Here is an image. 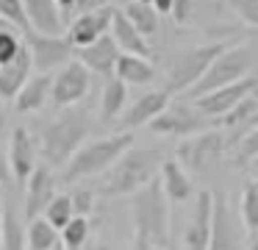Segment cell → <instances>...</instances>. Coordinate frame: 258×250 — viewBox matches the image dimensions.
<instances>
[{
  "instance_id": "e575fe53",
  "label": "cell",
  "mask_w": 258,
  "mask_h": 250,
  "mask_svg": "<svg viewBox=\"0 0 258 250\" xmlns=\"http://www.w3.org/2000/svg\"><path fill=\"white\" fill-rule=\"evenodd\" d=\"M255 159H258V128L252 133H247V136L239 142V150H236V164L247 167L250 161H255Z\"/></svg>"
},
{
  "instance_id": "4fadbf2b",
  "label": "cell",
  "mask_w": 258,
  "mask_h": 250,
  "mask_svg": "<svg viewBox=\"0 0 258 250\" xmlns=\"http://www.w3.org/2000/svg\"><path fill=\"white\" fill-rule=\"evenodd\" d=\"M114 6L100 11H89V14H78L73 22H70L67 31V42L73 44V50H84L89 44H95L97 39H103L108 31H111V20H114Z\"/></svg>"
},
{
  "instance_id": "7c38bea8",
  "label": "cell",
  "mask_w": 258,
  "mask_h": 250,
  "mask_svg": "<svg viewBox=\"0 0 258 250\" xmlns=\"http://www.w3.org/2000/svg\"><path fill=\"white\" fill-rule=\"evenodd\" d=\"M6 159H9L12 181L17 183V186H25L28 178L34 175V170H36V144H34V136H31L23 125H17L12 131Z\"/></svg>"
},
{
  "instance_id": "7bdbcfd3",
  "label": "cell",
  "mask_w": 258,
  "mask_h": 250,
  "mask_svg": "<svg viewBox=\"0 0 258 250\" xmlns=\"http://www.w3.org/2000/svg\"><path fill=\"white\" fill-rule=\"evenodd\" d=\"M84 250H114L111 244H106V242H92L89 247H84Z\"/></svg>"
},
{
  "instance_id": "484cf974",
  "label": "cell",
  "mask_w": 258,
  "mask_h": 250,
  "mask_svg": "<svg viewBox=\"0 0 258 250\" xmlns=\"http://www.w3.org/2000/svg\"><path fill=\"white\" fill-rule=\"evenodd\" d=\"M125 14V20L131 22V25L136 28V31L142 33V36H153V33L158 31V14L156 9H153L150 3H142V0H131V3H125V9H119Z\"/></svg>"
},
{
  "instance_id": "e0dca14e",
  "label": "cell",
  "mask_w": 258,
  "mask_h": 250,
  "mask_svg": "<svg viewBox=\"0 0 258 250\" xmlns=\"http://www.w3.org/2000/svg\"><path fill=\"white\" fill-rule=\"evenodd\" d=\"M28 31L42 33V36H64V20L61 6L56 0H23Z\"/></svg>"
},
{
  "instance_id": "5b68a950",
  "label": "cell",
  "mask_w": 258,
  "mask_h": 250,
  "mask_svg": "<svg viewBox=\"0 0 258 250\" xmlns=\"http://www.w3.org/2000/svg\"><path fill=\"white\" fill-rule=\"evenodd\" d=\"M252 64H255V50H252L250 44H230L222 56H217V61L208 67V72L186 94H189L191 100H197V97H203V94H211L222 86H230V83H236V81L250 75Z\"/></svg>"
},
{
  "instance_id": "44dd1931",
  "label": "cell",
  "mask_w": 258,
  "mask_h": 250,
  "mask_svg": "<svg viewBox=\"0 0 258 250\" xmlns=\"http://www.w3.org/2000/svg\"><path fill=\"white\" fill-rule=\"evenodd\" d=\"M53 92V75L47 72H39V75H31L28 83L23 86V92L14 97V109L20 114H34V111H42L50 100Z\"/></svg>"
},
{
  "instance_id": "603a6c76",
  "label": "cell",
  "mask_w": 258,
  "mask_h": 250,
  "mask_svg": "<svg viewBox=\"0 0 258 250\" xmlns=\"http://www.w3.org/2000/svg\"><path fill=\"white\" fill-rule=\"evenodd\" d=\"M158 181H161V189H164V194H167L169 203H186V200H191V192H195L191 178L175 159H167L161 164Z\"/></svg>"
},
{
  "instance_id": "7402d4cb",
  "label": "cell",
  "mask_w": 258,
  "mask_h": 250,
  "mask_svg": "<svg viewBox=\"0 0 258 250\" xmlns=\"http://www.w3.org/2000/svg\"><path fill=\"white\" fill-rule=\"evenodd\" d=\"M108 36L114 39V44L119 47V53L142 56V59H147V56H150V44H147V39L142 36V33L136 31L128 20H125V14L119 9L114 11V20H111V31H108Z\"/></svg>"
},
{
  "instance_id": "f35d334b",
  "label": "cell",
  "mask_w": 258,
  "mask_h": 250,
  "mask_svg": "<svg viewBox=\"0 0 258 250\" xmlns=\"http://www.w3.org/2000/svg\"><path fill=\"white\" fill-rule=\"evenodd\" d=\"M108 6H114V0H75L73 11L75 14H89V11H100L108 9Z\"/></svg>"
},
{
  "instance_id": "f1b7e54d",
  "label": "cell",
  "mask_w": 258,
  "mask_h": 250,
  "mask_svg": "<svg viewBox=\"0 0 258 250\" xmlns=\"http://www.w3.org/2000/svg\"><path fill=\"white\" fill-rule=\"evenodd\" d=\"M25 242H28V250H53L58 247V231L50 228L45 222V217H36V220L28 222L25 228Z\"/></svg>"
},
{
  "instance_id": "ab89813d",
  "label": "cell",
  "mask_w": 258,
  "mask_h": 250,
  "mask_svg": "<svg viewBox=\"0 0 258 250\" xmlns=\"http://www.w3.org/2000/svg\"><path fill=\"white\" fill-rule=\"evenodd\" d=\"M12 181V172H9V159H6V150H3V142H0V186H9Z\"/></svg>"
},
{
  "instance_id": "836d02e7",
  "label": "cell",
  "mask_w": 258,
  "mask_h": 250,
  "mask_svg": "<svg viewBox=\"0 0 258 250\" xmlns=\"http://www.w3.org/2000/svg\"><path fill=\"white\" fill-rule=\"evenodd\" d=\"M20 50H23V42L17 39V33H14L12 28H3V31H0V67L12 64Z\"/></svg>"
},
{
  "instance_id": "7dc6e473",
  "label": "cell",
  "mask_w": 258,
  "mask_h": 250,
  "mask_svg": "<svg viewBox=\"0 0 258 250\" xmlns=\"http://www.w3.org/2000/svg\"><path fill=\"white\" fill-rule=\"evenodd\" d=\"M128 3H131V0H128ZM142 3H150V0H142Z\"/></svg>"
},
{
  "instance_id": "4316f807",
  "label": "cell",
  "mask_w": 258,
  "mask_h": 250,
  "mask_svg": "<svg viewBox=\"0 0 258 250\" xmlns=\"http://www.w3.org/2000/svg\"><path fill=\"white\" fill-rule=\"evenodd\" d=\"M239 217L247 236H258V181H247L239 197Z\"/></svg>"
},
{
  "instance_id": "4dcf8cb0",
  "label": "cell",
  "mask_w": 258,
  "mask_h": 250,
  "mask_svg": "<svg viewBox=\"0 0 258 250\" xmlns=\"http://www.w3.org/2000/svg\"><path fill=\"white\" fill-rule=\"evenodd\" d=\"M89 233H92V225L86 217H73L67 222L61 233H58V242H61L64 250H84L86 242H89Z\"/></svg>"
},
{
  "instance_id": "1f68e13d",
  "label": "cell",
  "mask_w": 258,
  "mask_h": 250,
  "mask_svg": "<svg viewBox=\"0 0 258 250\" xmlns=\"http://www.w3.org/2000/svg\"><path fill=\"white\" fill-rule=\"evenodd\" d=\"M42 217H45L47 225L56 228V231L61 233L64 228H67V222L75 217V211H73V200H70V194H56V197H53V203L45 209V214H42Z\"/></svg>"
},
{
  "instance_id": "d6986e66",
  "label": "cell",
  "mask_w": 258,
  "mask_h": 250,
  "mask_svg": "<svg viewBox=\"0 0 258 250\" xmlns=\"http://www.w3.org/2000/svg\"><path fill=\"white\" fill-rule=\"evenodd\" d=\"M119 56L122 53H119V47L114 44V39L108 36V33L103 39H97L95 44L78 50V61L86 67V70L97 72V75H108V78L114 75V67H117Z\"/></svg>"
},
{
  "instance_id": "9a60e30c",
  "label": "cell",
  "mask_w": 258,
  "mask_h": 250,
  "mask_svg": "<svg viewBox=\"0 0 258 250\" xmlns=\"http://www.w3.org/2000/svg\"><path fill=\"white\" fill-rule=\"evenodd\" d=\"M211 220H214V192H200L186 225V250H208L211 247Z\"/></svg>"
},
{
  "instance_id": "ac0fdd59",
  "label": "cell",
  "mask_w": 258,
  "mask_h": 250,
  "mask_svg": "<svg viewBox=\"0 0 258 250\" xmlns=\"http://www.w3.org/2000/svg\"><path fill=\"white\" fill-rule=\"evenodd\" d=\"M169 106V92L167 89H153V92H145L142 97H136V103L125 111V117L119 120L122 125V133H131L134 128L150 125L158 114H164Z\"/></svg>"
},
{
  "instance_id": "d4e9b609",
  "label": "cell",
  "mask_w": 258,
  "mask_h": 250,
  "mask_svg": "<svg viewBox=\"0 0 258 250\" xmlns=\"http://www.w3.org/2000/svg\"><path fill=\"white\" fill-rule=\"evenodd\" d=\"M125 100H128V86L117 78H108L103 83V94H100V122H114L125 109Z\"/></svg>"
},
{
  "instance_id": "ba28073f",
  "label": "cell",
  "mask_w": 258,
  "mask_h": 250,
  "mask_svg": "<svg viewBox=\"0 0 258 250\" xmlns=\"http://www.w3.org/2000/svg\"><path fill=\"white\" fill-rule=\"evenodd\" d=\"M147 128H150L153 133H158V136H172V139H189V136H195V133L208 131L206 117L195 109V103L191 106H186V103L167 106V111L158 114Z\"/></svg>"
},
{
  "instance_id": "83f0119b",
  "label": "cell",
  "mask_w": 258,
  "mask_h": 250,
  "mask_svg": "<svg viewBox=\"0 0 258 250\" xmlns=\"http://www.w3.org/2000/svg\"><path fill=\"white\" fill-rule=\"evenodd\" d=\"M255 114H258V86L252 89V92L247 94V97L241 100V103L230 111V114L222 117V125H225V131H230V139H233L236 133H239Z\"/></svg>"
},
{
  "instance_id": "30bf717a",
  "label": "cell",
  "mask_w": 258,
  "mask_h": 250,
  "mask_svg": "<svg viewBox=\"0 0 258 250\" xmlns=\"http://www.w3.org/2000/svg\"><path fill=\"white\" fill-rule=\"evenodd\" d=\"M25 47L31 53V64L39 72H50L56 67L70 64V53H73V44L67 42V36H42V33L28 31L25 33Z\"/></svg>"
},
{
  "instance_id": "ee69618b",
  "label": "cell",
  "mask_w": 258,
  "mask_h": 250,
  "mask_svg": "<svg viewBox=\"0 0 258 250\" xmlns=\"http://www.w3.org/2000/svg\"><path fill=\"white\" fill-rule=\"evenodd\" d=\"M247 250H258V236L250 239V247H247Z\"/></svg>"
},
{
  "instance_id": "b9f144b4",
  "label": "cell",
  "mask_w": 258,
  "mask_h": 250,
  "mask_svg": "<svg viewBox=\"0 0 258 250\" xmlns=\"http://www.w3.org/2000/svg\"><path fill=\"white\" fill-rule=\"evenodd\" d=\"M3 209H6V200H3V186H0V239H3Z\"/></svg>"
},
{
  "instance_id": "60d3db41",
  "label": "cell",
  "mask_w": 258,
  "mask_h": 250,
  "mask_svg": "<svg viewBox=\"0 0 258 250\" xmlns=\"http://www.w3.org/2000/svg\"><path fill=\"white\" fill-rule=\"evenodd\" d=\"M150 6L156 9V14H172V0H150Z\"/></svg>"
},
{
  "instance_id": "ffe728a7",
  "label": "cell",
  "mask_w": 258,
  "mask_h": 250,
  "mask_svg": "<svg viewBox=\"0 0 258 250\" xmlns=\"http://www.w3.org/2000/svg\"><path fill=\"white\" fill-rule=\"evenodd\" d=\"M31 70H34L31 53H28V47H25V42H23V50L17 53V59H14L12 64L0 67V100H14L17 97V94L23 92V86L28 83Z\"/></svg>"
},
{
  "instance_id": "74e56055",
  "label": "cell",
  "mask_w": 258,
  "mask_h": 250,
  "mask_svg": "<svg viewBox=\"0 0 258 250\" xmlns=\"http://www.w3.org/2000/svg\"><path fill=\"white\" fill-rule=\"evenodd\" d=\"M197 9V0H172V20L178 22V25H183V22L191 20V14H195Z\"/></svg>"
},
{
  "instance_id": "52a82bcc",
  "label": "cell",
  "mask_w": 258,
  "mask_h": 250,
  "mask_svg": "<svg viewBox=\"0 0 258 250\" xmlns=\"http://www.w3.org/2000/svg\"><path fill=\"white\" fill-rule=\"evenodd\" d=\"M225 144H228L225 133L208 128V131H203V133H195V136L183 139V142L178 144V150H175V161H178L186 172L206 175V172H211L214 167L219 164V159H222V153H225Z\"/></svg>"
},
{
  "instance_id": "8992f818",
  "label": "cell",
  "mask_w": 258,
  "mask_h": 250,
  "mask_svg": "<svg viewBox=\"0 0 258 250\" xmlns=\"http://www.w3.org/2000/svg\"><path fill=\"white\" fill-rule=\"evenodd\" d=\"M230 47V42H206L197 47H186L172 56L167 70V92H189L197 81L208 72V67Z\"/></svg>"
},
{
  "instance_id": "8d00e7d4",
  "label": "cell",
  "mask_w": 258,
  "mask_h": 250,
  "mask_svg": "<svg viewBox=\"0 0 258 250\" xmlns=\"http://www.w3.org/2000/svg\"><path fill=\"white\" fill-rule=\"evenodd\" d=\"M230 9L250 28H258V0H230Z\"/></svg>"
},
{
  "instance_id": "9c48e42d",
  "label": "cell",
  "mask_w": 258,
  "mask_h": 250,
  "mask_svg": "<svg viewBox=\"0 0 258 250\" xmlns=\"http://www.w3.org/2000/svg\"><path fill=\"white\" fill-rule=\"evenodd\" d=\"M92 86V72L86 70L81 61H70L64 64L61 70L53 75V92H50V100L58 106V109H73L75 103L86 97Z\"/></svg>"
},
{
  "instance_id": "6da1fadb",
  "label": "cell",
  "mask_w": 258,
  "mask_h": 250,
  "mask_svg": "<svg viewBox=\"0 0 258 250\" xmlns=\"http://www.w3.org/2000/svg\"><path fill=\"white\" fill-rule=\"evenodd\" d=\"M131 220H134V250H167L172 214L158 178L131 194Z\"/></svg>"
},
{
  "instance_id": "c3c4849f",
  "label": "cell",
  "mask_w": 258,
  "mask_h": 250,
  "mask_svg": "<svg viewBox=\"0 0 258 250\" xmlns=\"http://www.w3.org/2000/svg\"><path fill=\"white\" fill-rule=\"evenodd\" d=\"M153 250H158V247H153Z\"/></svg>"
},
{
  "instance_id": "d6a6232c",
  "label": "cell",
  "mask_w": 258,
  "mask_h": 250,
  "mask_svg": "<svg viewBox=\"0 0 258 250\" xmlns=\"http://www.w3.org/2000/svg\"><path fill=\"white\" fill-rule=\"evenodd\" d=\"M0 20L6 22V25L17 28V31L28 33V20H25L23 0H0Z\"/></svg>"
},
{
  "instance_id": "8fae6325",
  "label": "cell",
  "mask_w": 258,
  "mask_h": 250,
  "mask_svg": "<svg viewBox=\"0 0 258 250\" xmlns=\"http://www.w3.org/2000/svg\"><path fill=\"white\" fill-rule=\"evenodd\" d=\"M258 86V75H247L241 81L230 83V86H222L211 94H203V97L195 100V109L200 111L203 117H225Z\"/></svg>"
},
{
  "instance_id": "5bb4252c",
  "label": "cell",
  "mask_w": 258,
  "mask_h": 250,
  "mask_svg": "<svg viewBox=\"0 0 258 250\" xmlns=\"http://www.w3.org/2000/svg\"><path fill=\"white\" fill-rule=\"evenodd\" d=\"M208 250H244L236 217L222 194H214V220H211V247Z\"/></svg>"
},
{
  "instance_id": "f546056e",
  "label": "cell",
  "mask_w": 258,
  "mask_h": 250,
  "mask_svg": "<svg viewBox=\"0 0 258 250\" xmlns=\"http://www.w3.org/2000/svg\"><path fill=\"white\" fill-rule=\"evenodd\" d=\"M0 250H28L25 228L12 206L3 209V239H0Z\"/></svg>"
},
{
  "instance_id": "3957f363",
  "label": "cell",
  "mask_w": 258,
  "mask_h": 250,
  "mask_svg": "<svg viewBox=\"0 0 258 250\" xmlns=\"http://www.w3.org/2000/svg\"><path fill=\"white\" fill-rule=\"evenodd\" d=\"M167 161L161 147H131L108 170L103 181V194H136L150 181H156L161 164Z\"/></svg>"
},
{
  "instance_id": "bcb514c9",
  "label": "cell",
  "mask_w": 258,
  "mask_h": 250,
  "mask_svg": "<svg viewBox=\"0 0 258 250\" xmlns=\"http://www.w3.org/2000/svg\"><path fill=\"white\" fill-rule=\"evenodd\" d=\"M53 250H64V247H61V244H58V247H53Z\"/></svg>"
},
{
  "instance_id": "2e32d148",
  "label": "cell",
  "mask_w": 258,
  "mask_h": 250,
  "mask_svg": "<svg viewBox=\"0 0 258 250\" xmlns=\"http://www.w3.org/2000/svg\"><path fill=\"white\" fill-rule=\"evenodd\" d=\"M56 194L58 192H56V175H53V170L47 164L36 167L34 175L25 183V217H28V222L45 214V209L53 203Z\"/></svg>"
},
{
  "instance_id": "f6af8a7d",
  "label": "cell",
  "mask_w": 258,
  "mask_h": 250,
  "mask_svg": "<svg viewBox=\"0 0 258 250\" xmlns=\"http://www.w3.org/2000/svg\"><path fill=\"white\" fill-rule=\"evenodd\" d=\"M3 28H9V25H6V22H3V20H0V31H3Z\"/></svg>"
},
{
  "instance_id": "cb8c5ba5",
  "label": "cell",
  "mask_w": 258,
  "mask_h": 250,
  "mask_svg": "<svg viewBox=\"0 0 258 250\" xmlns=\"http://www.w3.org/2000/svg\"><path fill=\"white\" fill-rule=\"evenodd\" d=\"M114 78L122 81L125 86H145V83H150L156 78V67L150 64V59L122 53L117 67H114Z\"/></svg>"
},
{
  "instance_id": "d590c367",
  "label": "cell",
  "mask_w": 258,
  "mask_h": 250,
  "mask_svg": "<svg viewBox=\"0 0 258 250\" xmlns=\"http://www.w3.org/2000/svg\"><path fill=\"white\" fill-rule=\"evenodd\" d=\"M70 200H73L75 217H89L92 209H95V192L92 189H78V192L70 194Z\"/></svg>"
},
{
  "instance_id": "277c9868",
  "label": "cell",
  "mask_w": 258,
  "mask_h": 250,
  "mask_svg": "<svg viewBox=\"0 0 258 250\" xmlns=\"http://www.w3.org/2000/svg\"><path fill=\"white\" fill-rule=\"evenodd\" d=\"M134 147V133H114V136H103V139H92L86 142L73 159L64 164V181H81V178H92L100 172L111 170L119 161V156L125 150Z\"/></svg>"
},
{
  "instance_id": "7a4b0ae2",
  "label": "cell",
  "mask_w": 258,
  "mask_h": 250,
  "mask_svg": "<svg viewBox=\"0 0 258 250\" xmlns=\"http://www.w3.org/2000/svg\"><path fill=\"white\" fill-rule=\"evenodd\" d=\"M92 131V120L84 109H67L50 120L42 128L39 136V150L45 156V164L50 167H64L81 147H84L86 136Z\"/></svg>"
}]
</instances>
